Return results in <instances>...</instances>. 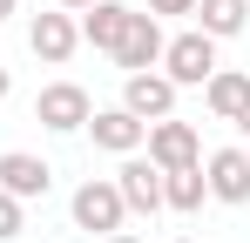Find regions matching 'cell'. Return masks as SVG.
<instances>
[{
	"instance_id": "obj_21",
	"label": "cell",
	"mask_w": 250,
	"mask_h": 243,
	"mask_svg": "<svg viewBox=\"0 0 250 243\" xmlns=\"http://www.w3.org/2000/svg\"><path fill=\"white\" fill-rule=\"evenodd\" d=\"M108 243H142V237H122V230H115V237H108Z\"/></svg>"
},
{
	"instance_id": "obj_7",
	"label": "cell",
	"mask_w": 250,
	"mask_h": 243,
	"mask_svg": "<svg viewBox=\"0 0 250 243\" xmlns=\"http://www.w3.org/2000/svg\"><path fill=\"white\" fill-rule=\"evenodd\" d=\"M115 189H122L128 209L156 216V209H163V169H156L149 156H128V162H122V176H115Z\"/></svg>"
},
{
	"instance_id": "obj_23",
	"label": "cell",
	"mask_w": 250,
	"mask_h": 243,
	"mask_svg": "<svg viewBox=\"0 0 250 243\" xmlns=\"http://www.w3.org/2000/svg\"><path fill=\"white\" fill-rule=\"evenodd\" d=\"M183 243H189V237H183Z\"/></svg>"
},
{
	"instance_id": "obj_22",
	"label": "cell",
	"mask_w": 250,
	"mask_h": 243,
	"mask_svg": "<svg viewBox=\"0 0 250 243\" xmlns=\"http://www.w3.org/2000/svg\"><path fill=\"white\" fill-rule=\"evenodd\" d=\"M7 14H14V0H0V20H7Z\"/></svg>"
},
{
	"instance_id": "obj_11",
	"label": "cell",
	"mask_w": 250,
	"mask_h": 243,
	"mask_svg": "<svg viewBox=\"0 0 250 243\" xmlns=\"http://www.w3.org/2000/svg\"><path fill=\"white\" fill-rule=\"evenodd\" d=\"M128 14H135V7H122V0H95V7H82V40H88V47H102V54H115Z\"/></svg>"
},
{
	"instance_id": "obj_18",
	"label": "cell",
	"mask_w": 250,
	"mask_h": 243,
	"mask_svg": "<svg viewBox=\"0 0 250 243\" xmlns=\"http://www.w3.org/2000/svg\"><path fill=\"white\" fill-rule=\"evenodd\" d=\"M61 7H68V14H82V7H95V0H61Z\"/></svg>"
},
{
	"instance_id": "obj_8",
	"label": "cell",
	"mask_w": 250,
	"mask_h": 243,
	"mask_svg": "<svg viewBox=\"0 0 250 243\" xmlns=\"http://www.w3.org/2000/svg\"><path fill=\"white\" fill-rule=\"evenodd\" d=\"M203 182H209L216 202H250V156L244 149H216L209 169H203Z\"/></svg>"
},
{
	"instance_id": "obj_6",
	"label": "cell",
	"mask_w": 250,
	"mask_h": 243,
	"mask_svg": "<svg viewBox=\"0 0 250 243\" xmlns=\"http://www.w3.org/2000/svg\"><path fill=\"white\" fill-rule=\"evenodd\" d=\"M122 108L135 122H163L169 108H176V81L169 75H128L122 81Z\"/></svg>"
},
{
	"instance_id": "obj_3",
	"label": "cell",
	"mask_w": 250,
	"mask_h": 243,
	"mask_svg": "<svg viewBox=\"0 0 250 243\" xmlns=\"http://www.w3.org/2000/svg\"><path fill=\"white\" fill-rule=\"evenodd\" d=\"M163 27H156V14H128L122 40H115V68H128V75H149L156 61H163Z\"/></svg>"
},
{
	"instance_id": "obj_2",
	"label": "cell",
	"mask_w": 250,
	"mask_h": 243,
	"mask_svg": "<svg viewBox=\"0 0 250 243\" xmlns=\"http://www.w3.org/2000/svg\"><path fill=\"white\" fill-rule=\"evenodd\" d=\"M142 142H149V162H156V169H196V162H203V142H196V128H189V122H149V135H142Z\"/></svg>"
},
{
	"instance_id": "obj_13",
	"label": "cell",
	"mask_w": 250,
	"mask_h": 243,
	"mask_svg": "<svg viewBox=\"0 0 250 243\" xmlns=\"http://www.w3.org/2000/svg\"><path fill=\"white\" fill-rule=\"evenodd\" d=\"M203 101H209V115L237 122V115H244V101H250V75H237V68H216V75L203 81Z\"/></svg>"
},
{
	"instance_id": "obj_17",
	"label": "cell",
	"mask_w": 250,
	"mask_h": 243,
	"mask_svg": "<svg viewBox=\"0 0 250 243\" xmlns=\"http://www.w3.org/2000/svg\"><path fill=\"white\" fill-rule=\"evenodd\" d=\"M149 14H196V0H149Z\"/></svg>"
},
{
	"instance_id": "obj_15",
	"label": "cell",
	"mask_w": 250,
	"mask_h": 243,
	"mask_svg": "<svg viewBox=\"0 0 250 243\" xmlns=\"http://www.w3.org/2000/svg\"><path fill=\"white\" fill-rule=\"evenodd\" d=\"M196 14H203V34H209V40H223V34H244L250 0H196Z\"/></svg>"
},
{
	"instance_id": "obj_12",
	"label": "cell",
	"mask_w": 250,
	"mask_h": 243,
	"mask_svg": "<svg viewBox=\"0 0 250 243\" xmlns=\"http://www.w3.org/2000/svg\"><path fill=\"white\" fill-rule=\"evenodd\" d=\"M75 40H82V27H75L68 14H41V20L27 27V47H34L41 61H54V68H61L68 54H75Z\"/></svg>"
},
{
	"instance_id": "obj_1",
	"label": "cell",
	"mask_w": 250,
	"mask_h": 243,
	"mask_svg": "<svg viewBox=\"0 0 250 243\" xmlns=\"http://www.w3.org/2000/svg\"><path fill=\"white\" fill-rule=\"evenodd\" d=\"M163 68H169V81H176V88H203V81L216 75V40H209L203 27L176 34V40L163 47Z\"/></svg>"
},
{
	"instance_id": "obj_4",
	"label": "cell",
	"mask_w": 250,
	"mask_h": 243,
	"mask_svg": "<svg viewBox=\"0 0 250 243\" xmlns=\"http://www.w3.org/2000/svg\"><path fill=\"white\" fill-rule=\"evenodd\" d=\"M122 216H128V202H122V189H115V182H102V176H95V182H82V189H75V223H82V230L115 237V230H122Z\"/></svg>"
},
{
	"instance_id": "obj_19",
	"label": "cell",
	"mask_w": 250,
	"mask_h": 243,
	"mask_svg": "<svg viewBox=\"0 0 250 243\" xmlns=\"http://www.w3.org/2000/svg\"><path fill=\"white\" fill-rule=\"evenodd\" d=\"M237 128H244V135H250V101H244V115H237Z\"/></svg>"
},
{
	"instance_id": "obj_14",
	"label": "cell",
	"mask_w": 250,
	"mask_h": 243,
	"mask_svg": "<svg viewBox=\"0 0 250 243\" xmlns=\"http://www.w3.org/2000/svg\"><path fill=\"white\" fill-rule=\"evenodd\" d=\"M203 196H209L203 162H196V169H169V176H163V202H169V209H203Z\"/></svg>"
},
{
	"instance_id": "obj_9",
	"label": "cell",
	"mask_w": 250,
	"mask_h": 243,
	"mask_svg": "<svg viewBox=\"0 0 250 243\" xmlns=\"http://www.w3.org/2000/svg\"><path fill=\"white\" fill-rule=\"evenodd\" d=\"M47 182H54V169H47L41 156H27V149H7V156H0V189H7V196H47Z\"/></svg>"
},
{
	"instance_id": "obj_10",
	"label": "cell",
	"mask_w": 250,
	"mask_h": 243,
	"mask_svg": "<svg viewBox=\"0 0 250 243\" xmlns=\"http://www.w3.org/2000/svg\"><path fill=\"white\" fill-rule=\"evenodd\" d=\"M88 128H95V149H115V156H135L149 135V122H135L128 108H102V115H88Z\"/></svg>"
},
{
	"instance_id": "obj_16",
	"label": "cell",
	"mask_w": 250,
	"mask_h": 243,
	"mask_svg": "<svg viewBox=\"0 0 250 243\" xmlns=\"http://www.w3.org/2000/svg\"><path fill=\"white\" fill-rule=\"evenodd\" d=\"M7 237H21V196L0 189V243H7Z\"/></svg>"
},
{
	"instance_id": "obj_5",
	"label": "cell",
	"mask_w": 250,
	"mask_h": 243,
	"mask_svg": "<svg viewBox=\"0 0 250 243\" xmlns=\"http://www.w3.org/2000/svg\"><path fill=\"white\" fill-rule=\"evenodd\" d=\"M34 122H47L54 135H75V128H88V88H75V81H54V88H41Z\"/></svg>"
},
{
	"instance_id": "obj_20",
	"label": "cell",
	"mask_w": 250,
	"mask_h": 243,
	"mask_svg": "<svg viewBox=\"0 0 250 243\" xmlns=\"http://www.w3.org/2000/svg\"><path fill=\"white\" fill-rule=\"evenodd\" d=\"M7 88H14V81H7V68H0V101H7Z\"/></svg>"
}]
</instances>
